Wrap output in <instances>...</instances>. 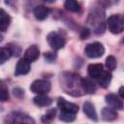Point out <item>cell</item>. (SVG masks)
Returning <instances> with one entry per match:
<instances>
[{
  "instance_id": "6da1fadb",
  "label": "cell",
  "mask_w": 124,
  "mask_h": 124,
  "mask_svg": "<svg viewBox=\"0 0 124 124\" xmlns=\"http://www.w3.org/2000/svg\"><path fill=\"white\" fill-rule=\"evenodd\" d=\"M107 25L112 34H119L124 29L123 17L120 15H112L108 18Z\"/></svg>"
},
{
  "instance_id": "7a4b0ae2",
  "label": "cell",
  "mask_w": 124,
  "mask_h": 124,
  "mask_svg": "<svg viewBox=\"0 0 124 124\" xmlns=\"http://www.w3.org/2000/svg\"><path fill=\"white\" fill-rule=\"evenodd\" d=\"M7 124H35L34 119L22 112H13L8 117Z\"/></svg>"
},
{
  "instance_id": "3957f363",
  "label": "cell",
  "mask_w": 124,
  "mask_h": 124,
  "mask_svg": "<svg viewBox=\"0 0 124 124\" xmlns=\"http://www.w3.org/2000/svg\"><path fill=\"white\" fill-rule=\"evenodd\" d=\"M105 52L104 46L99 42H94L85 46V54L89 58H99Z\"/></svg>"
},
{
  "instance_id": "277c9868",
  "label": "cell",
  "mask_w": 124,
  "mask_h": 124,
  "mask_svg": "<svg viewBox=\"0 0 124 124\" xmlns=\"http://www.w3.org/2000/svg\"><path fill=\"white\" fill-rule=\"evenodd\" d=\"M50 82L46 79H37L33 81L30 85V90L38 95L46 94L50 90Z\"/></svg>"
},
{
  "instance_id": "5b68a950",
  "label": "cell",
  "mask_w": 124,
  "mask_h": 124,
  "mask_svg": "<svg viewBox=\"0 0 124 124\" xmlns=\"http://www.w3.org/2000/svg\"><path fill=\"white\" fill-rule=\"evenodd\" d=\"M47 43L48 45L54 49V50H58L60 48H62L65 46V39L58 33L56 32H51L47 35Z\"/></svg>"
},
{
  "instance_id": "8992f818",
  "label": "cell",
  "mask_w": 124,
  "mask_h": 124,
  "mask_svg": "<svg viewBox=\"0 0 124 124\" xmlns=\"http://www.w3.org/2000/svg\"><path fill=\"white\" fill-rule=\"evenodd\" d=\"M57 105H58L59 108L61 109V111H70V112H74V113H77L78 111V107L76 104L70 103L63 98H58Z\"/></svg>"
},
{
  "instance_id": "52a82bcc",
  "label": "cell",
  "mask_w": 124,
  "mask_h": 124,
  "mask_svg": "<svg viewBox=\"0 0 124 124\" xmlns=\"http://www.w3.org/2000/svg\"><path fill=\"white\" fill-rule=\"evenodd\" d=\"M39 55H40L39 47L37 46L33 45V46H30L25 50V52H24V59L27 60L29 63H31V62L36 61L39 58Z\"/></svg>"
},
{
  "instance_id": "ba28073f",
  "label": "cell",
  "mask_w": 124,
  "mask_h": 124,
  "mask_svg": "<svg viewBox=\"0 0 124 124\" xmlns=\"http://www.w3.org/2000/svg\"><path fill=\"white\" fill-rule=\"evenodd\" d=\"M29 70H30V63L27 60H25L24 58H21L16 63V70H15V75L16 76L26 75L29 72Z\"/></svg>"
},
{
  "instance_id": "9c48e42d",
  "label": "cell",
  "mask_w": 124,
  "mask_h": 124,
  "mask_svg": "<svg viewBox=\"0 0 124 124\" xmlns=\"http://www.w3.org/2000/svg\"><path fill=\"white\" fill-rule=\"evenodd\" d=\"M80 86H81L82 91L87 94H93V93H95V91L97 89L95 82L90 78H81Z\"/></svg>"
},
{
  "instance_id": "30bf717a",
  "label": "cell",
  "mask_w": 124,
  "mask_h": 124,
  "mask_svg": "<svg viewBox=\"0 0 124 124\" xmlns=\"http://www.w3.org/2000/svg\"><path fill=\"white\" fill-rule=\"evenodd\" d=\"M106 102L113 108V109H122L123 108V103L121 99L114 95V94H108L106 96Z\"/></svg>"
},
{
  "instance_id": "8fae6325",
  "label": "cell",
  "mask_w": 124,
  "mask_h": 124,
  "mask_svg": "<svg viewBox=\"0 0 124 124\" xmlns=\"http://www.w3.org/2000/svg\"><path fill=\"white\" fill-rule=\"evenodd\" d=\"M88 75L93 78H98L104 72L102 64H90L87 68Z\"/></svg>"
},
{
  "instance_id": "7c38bea8",
  "label": "cell",
  "mask_w": 124,
  "mask_h": 124,
  "mask_svg": "<svg viewBox=\"0 0 124 124\" xmlns=\"http://www.w3.org/2000/svg\"><path fill=\"white\" fill-rule=\"evenodd\" d=\"M83 112L86 114V116L91 120H97V112L95 110V108L91 102H85L83 104Z\"/></svg>"
},
{
  "instance_id": "4fadbf2b",
  "label": "cell",
  "mask_w": 124,
  "mask_h": 124,
  "mask_svg": "<svg viewBox=\"0 0 124 124\" xmlns=\"http://www.w3.org/2000/svg\"><path fill=\"white\" fill-rule=\"evenodd\" d=\"M11 22V17L8 13H6L3 9H0V31L5 32Z\"/></svg>"
},
{
  "instance_id": "5bb4252c",
  "label": "cell",
  "mask_w": 124,
  "mask_h": 124,
  "mask_svg": "<svg viewBox=\"0 0 124 124\" xmlns=\"http://www.w3.org/2000/svg\"><path fill=\"white\" fill-rule=\"evenodd\" d=\"M34 104L38 107H47L49 106L51 103H52V100L51 98H49L47 95L46 94H40V95H37L34 99Z\"/></svg>"
},
{
  "instance_id": "9a60e30c",
  "label": "cell",
  "mask_w": 124,
  "mask_h": 124,
  "mask_svg": "<svg viewBox=\"0 0 124 124\" xmlns=\"http://www.w3.org/2000/svg\"><path fill=\"white\" fill-rule=\"evenodd\" d=\"M33 13H34V16H35V17H36L37 19H39V20H44V19H46V18L47 17L49 11H48V9H47L46 7H45V6H37V7H35Z\"/></svg>"
},
{
  "instance_id": "2e32d148",
  "label": "cell",
  "mask_w": 124,
  "mask_h": 124,
  "mask_svg": "<svg viewBox=\"0 0 124 124\" xmlns=\"http://www.w3.org/2000/svg\"><path fill=\"white\" fill-rule=\"evenodd\" d=\"M102 116H103V119H105L106 121H112L117 118V112L113 108H104L102 110Z\"/></svg>"
},
{
  "instance_id": "e0dca14e",
  "label": "cell",
  "mask_w": 124,
  "mask_h": 124,
  "mask_svg": "<svg viewBox=\"0 0 124 124\" xmlns=\"http://www.w3.org/2000/svg\"><path fill=\"white\" fill-rule=\"evenodd\" d=\"M97 79H98L99 84H100L103 88H106V87H108V85L109 84V82H110V80H111V74H110L109 72L104 71L103 74H102Z\"/></svg>"
},
{
  "instance_id": "ac0fdd59",
  "label": "cell",
  "mask_w": 124,
  "mask_h": 124,
  "mask_svg": "<svg viewBox=\"0 0 124 124\" xmlns=\"http://www.w3.org/2000/svg\"><path fill=\"white\" fill-rule=\"evenodd\" d=\"M12 50L10 47H0V65L5 63L11 56H12Z\"/></svg>"
},
{
  "instance_id": "d6986e66",
  "label": "cell",
  "mask_w": 124,
  "mask_h": 124,
  "mask_svg": "<svg viewBox=\"0 0 124 124\" xmlns=\"http://www.w3.org/2000/svg\"><path fill=\"white\" fill-rule=\"evenodd\" d=\"M64 6L70 12H75L76 13V12H78L80 10V5L77 1H75V0H68V1H66Z\"/></svg>"
},
{
  "instance_id": "ffe728a7",
  "label": "cell",
  "mask_w": 124,
  "mask_h": 124,
  "mask_svg": "<svg viewBox=\"0 0 124 124\" xmlns=\"http://www.w3.org/2000/svg\"><path fill=\"white\" fill-rule=\"evenodd\" d=\"M60 119L64 122H72L76 119V113L70 111H61Z\"/></svg>"
},
{
  "instance_id": "44dd1931",
  "label": "cell",
  "mask_w": 124,
  "mask_h": 124,
  "mask_svg": "<svg viewBox=\"0 0 124 124\" xmlns=\"http://www.w3.org/2000/svg\"><path fill=\"white\" fill-rule=\"evenodd\" d=\"M106 67L109 70V71H112L116 68V59L114 58V56L112 55H109L107 57L106 59Z\"/></svg>"
},
{
  "instance_id": "7402d4cb",
  "label": "cell",
  "mask_w": 124,
  "mask_h": 124,
  "mask_svg": "<svg viewBox=\"0 0 124 124\" xmlns=\"http://www.w3.org/2000/svg\"><path fill=\"white\" fill-rule=\"evenodd\" d=\"M55 112H56V110H55L54 108H50V109H48V110L46 111V113L43 116V121H45V122H50V121L54 118V116H55Z\"/></svg>"
},
{
  "instance_id": "603a6c76",
  "label": "cell",
  "mask_w": 124,
  "mask_h": 124,
  "mask_svg": "<svg viewBox=\"0 0 124 124\" xmlns=\"http://www.w3.org/2000/svg\"><path fill=\"white\" fill-rule=\"evenodd\" d=\"M45 58H46L47 61L51 62V61L55 60V58H56V54H55L54 52H46V53H45Z\"/></svg>"
},
{
  "instance_id": "cb8c5ba5",
  "label": "cell",
  "mask_w": 124,
  "mask_h": 124,
  "mask_svg": "<svg viewBox=\"0 0 124 124\" xmlns=\"http://www.w3.org/2000/svg\"><path fill=\"white\" fill-rule=\"evenodd\" d=\"M14 93H15V95H16V96H18V97H22L24 92H23L20 88H16V89H14Z\"/></svg>"
},
{
  "instance_id": "d4e9b609",
  "label": "cell",
  "mask_w": 124,
  "mask_h": 124,
  "mask_svg": "<svg viewBox=\"0 0 124 124\" xmlns=\"http://www.w3.org/2000/svg\"><path fill=\"white\" fill-rule=\"evenodd\" d=\"M119 95H120V97H121V98H123V97H124V94H123V86H121V87H120V89H119Z\"/></svg>"
},
{
  "instance_id": "484cf974",
  "label": "cell",
  "mask_w": 124,
  "mask_h": 124,
  "mask_svg": "<svg viewBox=\"0 0 124 124\" xmlns=\"http://www.w3.org/2000/svg\"><path fill=\"white\" fill-rule=\"evenodd\" d=\"M3 88H5V87L2 85V83H1V81H0V90H1V89H3Z\"/></svg>"
},
{
  "instance_id": "4316f807",
  "label": "cell",
  "mask_w": 124,
  "mask_h": 124,
  "mask_svg": "<svg viewBox=\"0 0 124 124\" xmlns=\"http://www.w3.org/2000/svg\"><path fill=\"white\" fill-rule=\"evenodd\" d=\"M1 41H2V36L0 35V42H1Z\"/></svg>"
}]
</instances>
